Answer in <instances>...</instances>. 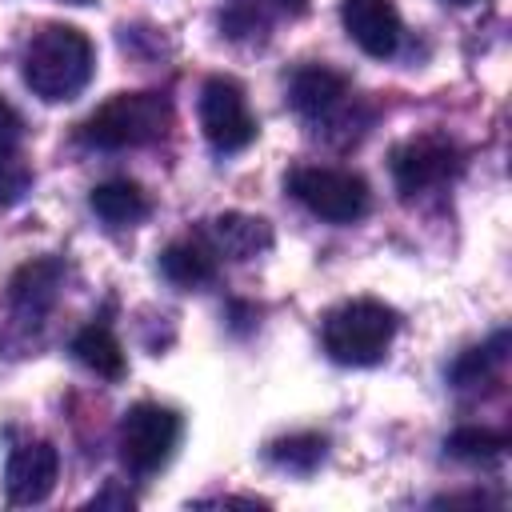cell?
<instances>
[{
	"mask_svg": "<svg viewBox=\"0 0 512 512\" xmlns=\"http://www.w3.org/2000/svg\"><path fill=\"white\" fill-rule=\"evenodd\" d=\"M20 132H24L20 112L0 96V144H20Z\"/></svg>",
	"mask_w": 512,
	"mask_h": 512,
	"instance_id": "cell-20",
	"label": "cell"
},
{
	"mask_svg": "<svg viewBox=\"0 0 512 512\" xmlns=\"http://www.w3.org/2000/svg\"><path fill=\"white\" fill-rule=\"evenodd\" d=\"M180 444V416L164 404H132L120 420V460L132 476L160 472Z\"/></svg>",
	"mask_w": 512,
	"mask_h": 512,
	"instance_id": "cell-5",
	"label": "cell"
},
{
	"mask_svg": "<svg viewBox=\"0 0 512 512\" xmlns=\"http://www.w3.org/2000/svg\"><path fill=\"white\" fill-rule=\"evenodd\" d=\"M448 4H472V0H448Z\"/></svg>",
	"mask_w": 512,
	"mask_h": 512,
	"instance_id": "cell-23",
	"label": "cell"
},
{
	"mask_svg": "<svg viewBox=\"0 0 512 512\" xmlns=\"http://www.w3.org/2000/svg\"><path fill=\"white\" fill-rule=\"evenodd\" d=\"M200 240L216 256L252 260V256H260V252L272 248V224L264 216H252V212H220V216L204 220Z\"/></svg>",
	"mask_w": 512,
	"mask_h": 512,
	"instance_id": "cell-10",
	"label": "cell"
},
{
	"mask_svg": "<svg viewBox=\"0 0 512 512\" xmlns=\"http://www.w3.org/2000/svg\"><path fill=\"white\" fill-rule=\"evenodd\" d=\"M60 280H64V264H60V260H52V256L28 260V264H20L16 276L8 280V304H12L20 316L40 320V316L56 304Z\"/></svg>",
	"mask_w": 512,
	"mask_h": 512,
	"instance_id": "cell-12",
	"label": "cell"
},
{
	"mask_svg": "<svg viewBox=\"0 0 512 512\" xmlns=\"http://www.w3.org/2000/svg\"><path fill=\"white\" fill-rule=\"evenodd\" d=\"M288 192L320 220L328 224H352L368 212V180L348 172V168H320V164H308V168H296L288 176Z\"/></svg>",
	"mask_w": 512,
	"mask_h": 512,
	"instance_id": "cell-4",
	"label": "cell"
},
{
	"mask_svg": "<svg viewBox=\"0 0 512 512\" xmlns=\"http://www.w3.org/2000/svg\"><path fill=\"white\" fill-rule=\"evenodd\" d=\"M456 168H460V152L440 132H424L392 148V180H396V192L408 200L452 180Z\"/></svg>",
	"mask_w": 512,
	"mask_h": 512,
	"instance_id": "cell-7",
	"label": "cell"
},
{
	"mask_svg": "<svg viewBox=\"0 0 512 512\" xmlns=\"http://www.w3.org/2000/svg\"><path fill=\"white\" fill-rule=\"evenodd\" d=\"M504 348H508V336H504V332H496V340H492V344H484V348H468V352L452 364V372H448V376H452L460 388H464V384H480V380H484V376L504 360Z\"/></svg>",
	"mask_w": 512,
	"mask_h": 512,
	"instance_id": "cell-18",
	"label": "cell"
},
{
	"mask_svg": "<svg viewBox=\"0 0 512 512\" xmlns=\"http://www.w3.org/2000/svg\"><path fill=\"white\" fill-rule=\"evenodd\" d=\"M88 204H92V212H96L104 224H112V228L136 224V220L148 212V196H144L140 184H132V180H104V184H96L92 196H88Z\"/></svg>",
	"mask_w": 512,
	"mask_h": 512,
	"instance_id": "cell-14",
	"label": "cell"
},
{
	"mask_svg": "<svg viewBox=\"0 0 512 512\" xmlns=\"http://www.w3.org/2000/svg\"><path fill=\"white\" fill-rule=\"evenodd\" d=\"M344 96H348V76L328 64H304L288 80V104L308 120L332 116L344 104Z\"/></svg>",
	"mask_w": 512,
	"mask_h": 512,
	"instance_id": "cell-11",
	"label": "cell"
},
{
	"mask_svg": "<svg viewBox=\"0 0 512 512\" xmlns=\"http://www.w3.org/2000/svg\"><path fill=\"white\" fill-rule=\"evenodd\" d=\"M160 272L180 288H200L216 276V252L200 236L196 240H172L160 252Z\"/></svg>",
	"mask_w": 512,
	"mask_h": 512,
	"instance_id": "cell-13",
	"label": "cell"
},
{
	"mask_svg": "<svg viewBox=\"0 0 512 512\" xmlns=\"http://www.w3.org/2000/svg\"><path fill=\"white\" fill-rule=\"evenodd\" d=\"M324 452H328V440L320 432H292V436H280L268 444V460L284 472H296V476L316 472Z\"/></svg>",
	"mask_w": 512,
	"mask_h": 512,
	"instance_id": "cell-16",
	"label": "cell"
},
{
	"mask_svg": "<svg viewBox=\"0 0 512 512\" xmlns=\"http://www.w3.org/2000/svg\"><path fill=\"white\" fill-rule=\"evenodd\" d=\"M60 476V452L48 440H28L8 456L4 492L12 504H40L52 496Z\"/></svg>",
	"mask_w": 512,
	"mask_h": 512,
	"instance_id": "cell-8",
	"label": "cell"
},
{
	"mask_svg": "<svg viewBox=\"0 0 512 512\" xmlns=\"http://www.w3.org/2000/svg\"><path fill=\"white\" fill-rule=\"evenodd\" d=\"M340 20H344V32L352 36V44L376 60H384L400 48L404 28H400V12L392 0H344Z\"/></svg>",
	"mask_w": 512,
	"mask_h": 512,
	"instance_id": "cell-9",
	"label": "cell"
},
{
	"mask_svg": "<svg viewBox=\"0 0 512 512\" xmlns=\"http://www.w3.org/2000/svg\"><path fill=\"white\" fill-rule=\"evenodd\" d=\"M444 448H448L456 460H492V456H500V452L508 448V436L496 432V428H476V424H468V428H456V432L444 440Z\"/></svg>",
	"mask_w": 512,
	"mask_h": 512,
	"instance_id": "cell-17",
	"label": "cell"
},
{
	"mask_svg": "<svg viewBox=\"0 0 512 512\" xmlns=\"http://www.w3.org/2000/svg\"><path fill=\"white\" fill-rule=\"evenodd\" d=\"M396 328H400V316L388 304H380V300H348V304H340V308H332L324 316L320 340H324V352L336 364L368 368V364L384 360Z\"/></svg>",
	"mask_w": 512,
	"mask_h": 512,
	"instance_id": "cell-3",
	"label": "cell"
},
{
	"mask_svg": "<svg viewBox=\"0 0 512 512\" xmlns=\"http://www.w3.org/2000/svg\"><path fill=\"white\" fill-rule=\"evenodd\" d=\"M72 352H76V360H80L88 372H96V376H104V380H120V376H124V348H120V340H116L104 324L80 328L76 340H72Z\"/></svg>",
	"mask_w": 512,
	"mask_h": 512,
	"instance_id": "cell-15",
	"label": "cell"
},
{
	"mask_svg": "<svg viewBox=\"0 0 512 512\" xmlns=\"http://www.w3.org/2000/svg\"><path fill=\"white\" fill-rule=\"evenodd\" d=\"M104 504H120V508H132V496H128V492H116V488H108V492H100V496L92 500V508H104Z\"/></svg>",
	"mask_w": 512,
	"mask_h": 512,
	"instance_id": "cell-21",
	"label": "cell"
},
{
	"mask_svg": "<svg viewBox=\"0 0 512 512\" xmlns=\"http://www.w3.org/2000/svg\"><path fill=\"white\" fill-rule=\"evenodd\" d=\"M32 188V168L16 144H0V208H12Z\"/></svg>",
	"mask_w": 512,
	"mask_h": 512,
	"instance_id": "cell-19",
	"label": "cell"
},
{
	"mask_svg": "<svg viewBox=\"0 0 512 512\" xmlns=\"http://www.w3.org/2000/svg\"><path fill=\"white\" fill-rule=\"evenodd\" d=\"M64 4H92V0H64Z\"/></svg>",
	"mask_w": 512,
	"mask_h": 512,
	"instance_id": "cell-22",
	"label": "cell"
},
{
	"mask_svg": "<svg viewBox=\"0 0 512 512\" xmlns=\"http://www.w3.org/2000/svg\"><path fill=\"white\" fill-rule=\"evenodd\" d=\"M200 128L216 152H240L256 140V116L248 112L244 88L228 76H212L200 88Z\"/></svg>",
	"mask_w": 512,
	"mask_h": 512,
	"instance_id": "cell-6",
	"label": "cell"
},
{
	"mask_svg": "<svg viewBox=\"0 0 512 512\" xmlns=\"http://www.w3.org/2000/svg\"><path fill=\"white\" fill-rule=\"evenodd\" d=\"M96 72L92 40L72 24H44L24 48V84L44 104L76 100Z\"/></svg>",
	"mask_w": 512,
	"mask_h": 512,
	"instance_id": "cell-1",
	"label": "cell"
},
{
	"mask_svg": "<svg viewBox=\"0 0 512 512\" xmlns=\"http://www.w3.org/2000/svg\"><path fill=\"white\" fill-rule=\"evenodd\" d=\"M168 128H172V104L164 92H116L80 124V140L88 148L116 152V148L152 144L168 136Z\"/></svg>",
	"mask_w": 512,
	"mask_h": 512,
	"instance_id": "cell-2",
	"label": "cell"
}]
</instances>
